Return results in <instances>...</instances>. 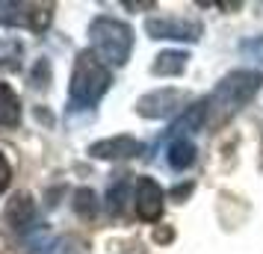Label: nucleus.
I'll return each instance as SVG.
<instances>
[{
    "mask_svg": "<svg viewBox=\"0 0 263 254\" xmlns=\"http://www.w3.org/2000/svg\"><path fill=\"white\" fill-rule=\"evenodd\" d=\"M9 181H12V166H9V160L0 154V192L9 186Z\"/></svg>",
    "mask_w": 263,
    "mask_h": 254,
    "instance_id": "f3484780",
    "label": "nucleus"
},
{
    "mask_svg": "<svg viewBox=\"0 0 263 254\" xmlns=\"http://www.w3.org/2000/svg\"><path fill=\"white\" fill-rule=\"evenodd\" d=\"M50 21V9L42 6H27V3H0V24L3 27H42Z\"/></svg>",
    "mask_w": 263,
    "mask_h": 254,
    "instance_id": "423d86ee",
    "label": "nucleus"
},
{
    "mask_svg": "<svg viewBox=\"0 0 263 254\" xmlns=\"http://www.w3.org/2000/svg\"><path fill=\"white\" fill-rule=\"evenodd\" d=\"M263 86V71H231L228 77L219 80L213 95L207 97V121L204 127H222L234 112L249 104L251 97L260 92Z\"/></svg>",
    "mask_w": 263,
    "mask_h": 254,
    "instance_id": "f257e3e1",
    "label": "nucleus"
},
{
    "mask_svg": "<svg viewBox=\"0 0 263 254\" xmlns=\"http://www.w3.org/2000/svg\"><path fill=\"white\" fill-rule=\"evenodd\" d=\"M145 33L151 38H172V42H198L204 27L190 18H148Z\"/></svg>",
    "mask_w": 263,
    "mask_h": 254,
    "instance_id": "20e7f679",
    "label": "nucleus"
},
{
    "mask_svg": "<svg viewBox=\"0 0 263 254\" xmlns=\"http://www.w3.org/2000/svg\"><path fill=\"white\" fill-rule=\"evenodd\" d=\"M124 178H127V174H121V181L109 186V210H112V213H121V210H124V201H127V186H130V183L124 181Z\"/></svg>",
    "mask_w": 263,
    "mask_h": 254,
    "instance_id": "4468645a",
    "label": "nucleus"
},
{
    "mask_svg": "<svg viewBox=\"0 0 263 254\" xmlns=\"http://www.w3.org/2000/svg\"><path fill=\"white\" fill-rule=\"evenodd\" d=\"M136 213L139 219L145 222H157V219L163 216V201H166V192H163V186L154 181V178H139L136 181Z\"/></svg>",
    "mask_w": 263,
    "mask_h": 254,
    "instance_id": "0eeeda50",
    "label": "nucleus"
},
{
    "mask_svg": "<svg viewBox=\"0 0 263 254\" xmlns=\"http://www.w3.org/2000/svg\"><path fill=\"white\" fill-rule=\"evenodd\" d=\"M239 53H242L246 60L263 62V36H257V38H246V42L239 45Z\"/></svg>",
    "mask_w": 263,
    "mask_h": 254,
    "instance_id": "dca6fc26",
    "label": "nucleus"
},
{
    "mask_svg": "<svg viewBox=\"0 0 263 254\" xmlns=\"http://www.w3.org/2000/svg\"><path fill=\"white\" fill-rule=\"evenodd\" d=\"M21 121V101L12 92V86L0 83V127H15Z\"/></svg>",
    "mask_w": 263,
    "mask_h": 254,
    "instance_id": "9d476101",
    "label": "nucleus"
},
{
    "mask_svg": "<svg viewBox=\"0 0 263 254\" xmlns=\"http://www.w3.org/2000/svg\"><path fill=\"white\" fill-rule=\"evenodd\" d=\"M186 53L183 50H166V53H160L154 60V65H151V71L157 74V77H178V74H183V68H186Z\"/></svg>",
    "mask_w": 263,
    "mask_h": 254,
    "instance_id": "9b49d317",
    "label": "nucleus"
},
{
    "mask_svg": "<svg viewBox=\"0 0 263 254\" xmlns=\"http://www.w3.org/2000/svg\"><path fill=\"white\" fill-rule=\"evenodd\" d=\"M157 240H172V230H157Z\"/></svg>",
    "mask_w": 263,
    "mask_h": 254,
    "instance_id": "a211bd4d",
    "label": "nucleus"
},
{
    "mask_svg": "<svg viewBox=\"0 0 263 254\" xmlns=\"http://www.w3.org/2000/svg\"><path fill=\"white\" fill-rule=\"evenodd\" d=\"M183 104H186V92H180V89H157V92H151V95H145L139 101L136 112L145 115V119H168Z\"/></svg>",
    "mask_w": 263,
    "mask_h": 254,
    "instance_id": "39448f33",
    "label": "nucleus"
},
{
    "mask_svg": "<svg viewBox=\"0 0 263 254\" xmlns=\"http://www.w3.org/2000/svg\"><path fill=\"white\" fill-rule=\"evenodd\" d=\"M89 154L98 160H127L142 154V142L133 139V136H109V139H101L95 145H89Z\"/></svg>",
    "mask_w": 263,
    "mask_h": 254,
    "instance_id": "6e6552de",
    "label": "nucleus"
},
{
    "mask_svg": "<svg viewBox=\"0 0 263 254\" xmlns=\"http://www.w3.org/2000/svg\"><path fill=\"white\" fill-rule=\"evenodd\" d=\"M166 160L175 171L190 169L192 163H195V145H192L186 136H175L172 145H168V151H166Z\"/></svg>",
    "mask_w": 263,
    "mask_h": 254,
    "instance_id": "1a4fd4ad",
    "label": "nucleus"
},
{
    "mask_svg": "<svg viewBox=\"0 0 263 254\" xmlns=\"http://www.w3.org/2000/svg\"><path fill=\"white\" fill-rule=\"evenodd\" d=\"M74 210H77V216L83 219H92L98 213V198L92 189H77L74 192Z\"/></svg>",
    "mask_w": 263,
    "mask_h": 254,
    "instance_id": "ddd939ff",
    "label": "nucleus"
},
{
    "mask_svg": "<svg viewBox=\"0 0 263 254\" xmlns=\"http://www.w3.org/2000/svg\"><path fill=\"white\" fill-rule=\"evenodd\" d=\"M18 56H21V45L12 38H0V65H15Z\"/></svg>",
    "mask_w": 263,
    "mask_h": 254,
    "instance_id": "2eb2a0df",
    "label": "nucleus"
},
{
    "mask_svg": "<svg viewBox=\"0 0 263 254\" xmlns=\"http://www.w3.org/2000/svg\"><path fill=\"white\" fill-rule=\"evenodd\" d=\"M89 38H92V53L104 65H124L133 50V30L119 18L101 15L89 24Z\"/></svg>",
    "mask_w": 263,
    "mask_h": 254,
    "instance_id": "7ed1b4c3",
    "label": "nucleus"
},
{
    "mask_svg": "<svg viewBox=\"0 0 263 254\" xmlns=\"http://www.w3.org/2000/svg\"><path fill=\"white\" fill-rule=\"evenodd\" d=\"M33 216H36V210H33V201H30L27 195L15 198L12 204L6 207V219L12 222L15 228H27V225L33 222Z\"/></svg>",
    "mask_w": 263,
    "mask_h": 254,
    "instance_id": "f8f14e48",
    "label": "nucleus"
},
{
    "mask_svg": "<svg viewBox=\"0 0 263 254\" xmlns=\"http://www.w3.org/2000/svg\"><path fill=\"white\" fill-rule=\"evenodd\" d=\"M112 74L104 62L98 60L92 50H83L77 62H74V74H71V86H68V97H71L74 109H89L95 107L101 97L107 95Z\"/></svg>",
    "mask_w": 263,
    "mask_h": 254,
    "instance_id": "f03ea898",
    "label": "nucleus"
}]
</instances>
